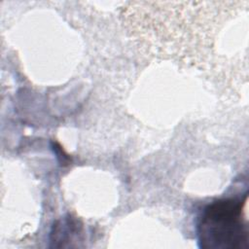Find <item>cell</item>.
I'll return each mask as SVG.
<instances>
[{
  "mask_svg": "<svg viewBox=\"0 0 249 249\" xmlns=\"http://www.w3.org/2000/svg\"><path fill=\"white\" fill-rule=\"evenodd\" d=\"M225 198L209 204L198 225V240L205 249H247L248 224L243 206L246 202Z\"/></svg>",
  "mask_w": 249,
  "mask_h": 249,
  "instance_id": "obj_1",
  "label": "cell"
}]
</instances>
